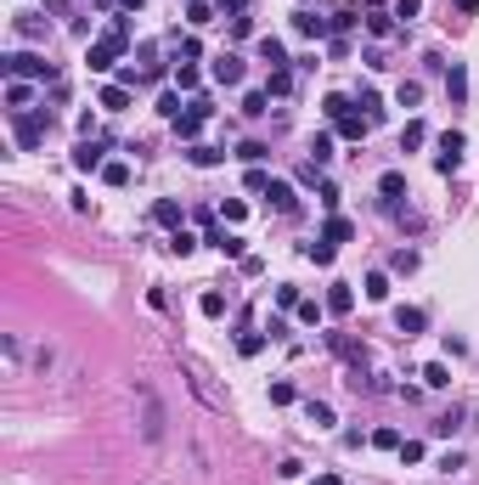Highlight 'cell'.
Instances as JSON below:
<instances>
[{
    "label": "cell",
    "mask_w": 479,
    "mask_h": 485,
    "mask_svg": "<svg viewBox=\"0 0 479 485\" xmlns=\"http://www.w3.org/2000/svg\"><path fill=\"white\" fill-rule=\"evenodd\" d=\"M130 395H136V406H141V440L158 446L163 440V401L153 395V384H130Z\"/></svg>",
    "instance_id": "obj_1"
},
{
    "label": "cell",
    "mask_w": 479,
    "mask_h": 485,
    "mask_svg": "<svg viewBox=\"0 0 479 485\" xmlns=\"http://www.w3.org/2000/svg\"><path fill=\"white\" fill-rule=\"evenodd\" d=\"M0 68H6L11 80H57V68H51L45 57H34V51H11Z\"/></svg>",
    "instance_id": "obj_2"
},
{
    "label": "cell",
    "mask_w": 479,
    "mask_h": 485,
    "mask_svg": "<svg viewBox=\"0 0 479 485\" xmlns=\"http://www.w3.org/2000/svg\"><path fill=\"white\" fill-rule=\"evenodd\" d=\"M119 51H124V34H113V28H107V34H102V40H96L90 51H85V63H90L96 74H107V68L119 63Z\"/></svg>",
    "instance_id": "obj_3"
},
{
    "label": "cell",
    "mask_w": 479,
    "mask_h": 485,
    "mask_svg": "<svg viewBox=\"0 0 479 485\" xmlns=\"http://www.w3.org/2000/svg\"><path fill=\"white\" fill-rule=\"evenodd\" d=\"M209 113H215V107H209V96H192V102H186V113L175 119V136H181V142H198V130H203V119H209Z\"/></svg>",
    "instance_id": "obj_4"
},
{
    "label": "cell",
    "mask_w": 479,
    "mask_h": 485,
    "mask_svg": "<svg viewBox=\"0 0 479 485\" xmlns=\"http://www.w3.org/2000/svg\"><path fill=\"white\" fill-rule=\"evenodd\" d=\"M51 130V119H40V113H17V147L28 153V147H40V136Z\"/></svg>",
    "instance_id": "obj_5"
},
{
    "label": "cell",
    "mask_w": 479,
    "mask_h": 485,
    "mask_svg": "<svg viewBox=\"0 0 479 485\" xmlns=\"http://www.w3.org/2000/svg\"><path fill=\"white\" fill-rule=\"evenodd\" d=\"M463 147H468V142H463V130H446V136H440V159H434V164L451 175V169L463 164Z\"/></svg>",
    "instance_id": "obj_6"
},
{
    "label": "cell",
    "mask_w": 479,
    "mask_h": 485,
    "mask_svg": "<svg viewBox=\"0 0 479 485\" xmlns=\"http://www.w3.org/2000/svg\"><path fill=\"white\" fill-rule=\"evenodd\" d=\"M209 74H215V80H220V85H237V80H242V57H232V51H220Z\"/></svg>",
    "instance_id": "obj_7"
},
{
    "label": "cell",
    "mask_w": 479,
    "mask_h": 485,
    "mask_svg": "<svg viewBox=\"0 0 479 485\" xmlns=\"http://www.w3.org/2000/svg\"><path fill=\"white\" fill-rule=\"evenodd\" d=\"M294 28H299V34H311V40H327V34H333V23L316 17V11H299V17H294Z\"/></svg>",
    "instance_id": "obj_8"
},
{
    "label": "cell",
    "mask_w": 479,
    "mask_h": 485,
    "mask_svg": "<svg viewBox=\"0 0 479 485\" xmlns=\"http://www.w3.org/2000/svg\"><path fill=\"white\" fill-rule=\"evenodd\" d=\"M321 305H327V311H333V316H344V311H350V305H355V294H350V282H333V288H327V299H321Z\"/></svg>",
    "instance_id": "obj_9"
},
{
    "label": "cell",
    "mask_w": 479,
    "mask_h": 485,
    "mask_svg": "<svg viewBox=\"0 0 479 485\" xmlns=\"http://www.w3.org/2000/svg\"><path fill=\"white\" fill-rule=\"evenodd\" d=\"M395 327L406 333V339H411V333H423V327H429V316H423L417 305H400V311H395Z\"/></svg>",
    "instance_id": "obj_10"
},
{
    "label": "cell",
    "mask_w": 479,
    "mask_h": 485,
    "mask_svg": "<svg viewBox=\"0 0 479 485\" xmlns=\"http://www.w3.org/2000/svg\"><path fill=\"white\" fill-rule=\"evenodd\" d=\"M102 153H107V142H96V136H90V142H80V147H74V164H80V169H96V164H102Z\"/></svg>",
    "instance_id": "obj_11"
},
{
    "label": "cell",
    "mask_w": 479,
    "mask_h": 485,
    "mask_svg": "<svg viewBox=\"0 0 479 485\" xmlns=\"http://www.w3.org/2000/svg\"><path fill=\"white\" fill-rule=\"evenodd\" d=\"M367 34L372 40H389L395 34V11H367Z\"/></svg>",
    "instance_id": "obj_12"
},
{
    "label": "cell",
    "mask_w": 479,
    "mask_h": 485,
    "mask_svg": "<svg viewBox=\"0 0 479 485\" xmlns=\"http://www.w3.org/2000/svg\"><path fill=\"white\" fill-rule=\"evenodd\" d=\"M367 124H372V119H361V113L350 107V113L338 119V136H344V142H361V136H367Z\"/></svg>",
    "instance_id": "obj_13"
},
{
    "label": "cell",
    "mask_w": 479,
    "mask_h": 485,
    "mask_svg": "<svg viewBox=\"0 0 479 485\" xmlns=\"http://www.w3.org/2000/svg\"><path fill=\"white\" fill-rule=\"evenodd\" d=\"M209 242H215L220 254H232V260H248V248H242V238H237V232H209Z\"/></svg>",
    "instance_id": "obj_14"
},
{
    "label": "cell",
    "mask_w": 479,
    "mask_h": 485,
    "mask_svg": "<svg viewBox=\"0 0 479 485\" xmlns=\"http://www.w3.org/2000/svg\"><path fill=\"white\" fill-rule=\"evenodd\" d=\"M321 238H327V242H350V238H355V226H350L344 215H327V226H321Z\"/></svg>",
    "instance_id": "obj_15"
},
{
    "label": "cell",
    "mask_w": 479,
    "mask_h": 485,
    "mask_svg": "<svg viewBox=\"0 0 479 485\" xmlns=\"http://www.w3.org/2000/svg\"><path fill=\"white\" fill-rule=\"evenodd\" d=\"M186 159L198 164V169H215V164L226 159V153H220V147H203V142H192V147H186Z\"/></svg>",
    "instance_id": "obj_16"
},
{
    "label": "cell",
    "mask_w": 479,
    "mask_h": 485,
    "mask_svg": "<svg viewBox=\"0 0 479 485\" xmlns=\"http://www.w3.org/2000/svg\"><path fill=\"white\" fill-rule=\"evenodd\" d=\"M265 198H271V209H282V215L294 209V186H288V181H271V192H265Z\"/></svg>",
    "instance_id": "obj_17"
},
{
    "label": "cell",
    "mask_w": 479,
    "mask_h": 485,
    "mask_svg": "<svg viewBox=\"0 0 479 485\" xmlns=\"http://www.w3.org/2000/svg\"><path fill=\"white\" fill-rule=\"evenodd\" d=\"M294 311H299V322H305V327H316L321 316H327V305H321V299H299Z\"/></svg>",
    "instance_id": "obj_18"
},
{
    "label": "cell",
    "mask_w": 479,
    "mask_h": 485,
    "mask_svg": "<svg viewBox=\"0 0 479 485\" xmlns=\"http://www.w3.org/2000/svg\"><path fill=\"white\" fill-rule=\"evenodd\" d=\"M102 107H107V113L130 107V90H124V85H107V90H102Z\"/></svg>",
    "instance_id": "obj_19"
},
{
    "label": "cell",
    "mask_w": 479,
    "mask_h": 485,
    "mask_svg": "<svg viewBox=\"0 0 479 485\" xmlns=\"http://www.w3.org/2000/svg\"><path fill=\"white\" fill-rule=\"evenodd\" d=\"M423 142H429V130H423V124L411 119V124L400 130V153H411V147H423Z\"/></svg>",
    "instance_id": "obj_20"
},
{
    "label": "cell",
    "mask_w": 479,
    "mask_h": 485,
    "mask_svg": "<svg viewBox=\"0 0 479 485\" xmlns=\"http://www.w3.org/2000/svg\"><path fill=\"white\" fill-rule=\"evenodd\" d=\"M367 299H372V305H384V299H389V277H384V271H372V277H367Z\"/></svg>",
    "instance_id": "obj_21"
},
{
    "label": "cell",
    "mask_w": 479,
    "mask_h": 485,
    "mask_svg": "<svg viewBox=\"0 0 479 485\" xmlns=\"http://www.w3.org/2000/svg\"><path fill=\"white\" fill-rule=\"evenodd\" d=\"M6 102H11V113H23V107L34 102V90H28L23 80H11V90H6Z\"/></svg>",
    "instance_id": "obj_22"
},
{
    "label": "cell",
    "mask_w": 479,
    "mask_h": 485,
    "mask_svg": "<svg viewBox=\"0 0 479 485\" xmlns=\"http://www.w3.org/2000/svg\"><path fill=\"white\" fill-rule=\"evenodd\" d=\"M153 220H158V226H181V203H175V198H163L158 209H153Z\"/></svg>",
    "instance_id": "obj_23"
},
{
    "label": "cell",
    "mask_w": 479,
    "mask_h": 485,
    "mask_svg": "<svg viewBox=\"0 0 479 485\" xmlns=\"http://www.w3.org/2000/svg\"><path fill=\"white\" fill-rule=\"evenodd\" d=\"M378 192H384V198H400V192H406V175H400V169L378 175Z\"/></svg>",
    "instance_id": "obj_24"
},
{
    "label": "cell",
    "mask_w": 479,
    "mask_h": 485,
    "mask_svg": "<svg viewBox=\"0 0 479 485\" xmlns=\"http://www.w3.org/2000/svg\"><path fill=\"white\" fill-rule=\"evenodd\" d=\"M321 107H327V119H333V124H338V119H344V113H350V107H355V102H350V96H338V90H333V96H327V102H321Z\"/></svg>",
    "instance_id": "obj_25"
},
{
    "label": "cell",
    "mask_w": 479,
    "mask_h": 485,
    "mask_svg": "<svg viewBox=\"0 0 479 485\" xmlns=\"http://www.w3.org/2000/svg\"><path fill=\"white\" fill-rule=\"evenodd\" d=\"M395 96H400V107H417V102H423V85H417V80H400Z\"/></svg>",
    "instance_id": "obj_26"
},
{
    "label": "cell",
    "mask_w": 479,
    "mask_h": 485,
    "mask_svg": "<svg viewBox=\"0 0 479 485\" xmlns=\"http://www.w3.org/2000/svg\"><path fill=\"white\" fill-rule=\"evenodd\" d=\"M259 57H265V63H271V68H282V63H288V57H282V46H276V40H271V34H265V40H259Z\"/></svg>",
    "instance_id": "obj_27"
},
{
    "label": "cell",
    "mask_w": 479,
    "mask_h": 485,
    "mask_svg": "<svg viewBox=\"0 0 479 485\" xmlns=\"http://www.w3.org/2000/svg\"><path fill=\"white\" fill-rule=\"evenodd\" d=\"M242 113H248V119H259V113H271V107H265V90H248V96H242Z\"/></svg>",
    "instance_id": "obj_28"
},
{
    "label": "cell",
    "mask_w": 479,
    "mask_h": 485,
    "mask_svg": "<svg viewBox=\"0 0 479 485\" xmlns=\"http://www.w3.org/2000/svg\"><path fill=\"white\" fill-rule=\"evenodd\" d=\"M102 181H107V186H130V164H107Z\"/></svg>",
    "instance_id": "obj_29"
},
{
    "label": "cell",
    "mask_w": 479,
    "mask_h": 485,
    "mask_svg": "<svg viewBox=\"0 0 479 485\" xmlns=\"http://www.w3.org/2000/svg\"><path fill=\"white\" fill-rule=\"evenodd\" d=\"M271 181H276V175H265V169H259V164H254V169H248V181H242V186H248V192H271Z\"/></svg>",
    "instance_id": "obj_30"
},
{
    "label": "cell",
    "mask_w": 479,
    "mask_h": 485,
    "mask_svg": "<svg viewBox=\"0 0 479 485\" xmlns=\"http://www.w3.org/2000/svg\"><path fill=\"white\" fill-rule=\"evenodd\" d=\"M423 384H429V390H446V384H451V373L434 361V367H423Z\"/></svg>",
    "instance_id": "obj_31"
},
{
    "label": "cell",
    "mask_w": 479,
    "mask_h": 485,
    "mask_svg": "<svg viewBox=\"0 0 479 485\" xmlns=\"http://www.w3.org/2000/svg\"><path fill=\"white\" fill-rule=\"evenodd\" d=\"M288 68H271V85H265V96H288Z\"/></svg>",
    "instance_id": "obj_32"
},
{
    "label": "cell",
    "mask_w": 479,
    "mask_h": 485,
    "mask_svg": "<svg viewBox=\"0 0 479 485\" xmlns=\"http://www.w3.org/2000/svg\"><path fill=\"white\" fill-rule=\"evenodd\" d=\"M333 248H338V242H327V238H321V242H305V254H311L316 265H327V260H333Z\"/></svg>",
    "instance_id": "obj_33"
},
{
    "label": "cell",
    "mask_w": 479,
    "mask_h": 485,
    "mask_svg": "<svg viewBox=\"0 0 479 485\" xmlns=\"http://www.w3.org/2000/svg\"><path fill=\"white\" fill-rule=\"evenodd\" d=\"M333 159V136H316V142H311V164H327Z\"/></svg>",
    "instance_id": "obj_34"
},
{
    "label": "cell",
    "mask_w": 479,
    "mask_h": 485,
    "mask_svg": "<svg viewBox=\"0 0 479 485\" xmlns=\"http://www.w3.org/2000/svg\"><path fill=\"white\" fill-rule=\"evenodd\" d=\"M305 412H311V423H316V429H327V423H333V406H327V401H311Z\"/></svg>",
    "instance_id": "obj_35"
},
{
    "label": "cell",
    "mask_w": 479,
    "mask_h": 485,
    "mask_svg": "<svg viewBox=\"0 0 479 485\" xmlns=\"http://www.w3.org/2000/svg\"><path fill=\"white\" fill-rule=\"evenodd\" d=\"M186 23H198V28H203V23H215V11H209L203 0H192V6H186Z\"/></svg>",
    "instance_id": "obj_36"
},
{
    "label": "cell",
    "mask_w": 479,
    "mask_h": 485,
    "mask_svg": "<svg viewBox=\"0 0 479 485\" xmlns=\"http://www.w3.org/2000/svg\"><path fill=\"white\" fill-rule=\"evenodd\" d=\"M237 350H242V356H259V350H265V333H242Z\"/></svg>",
    "instance_id": "obj_37"
},
{
    "label": "cell",
    "mask_w": 479,
    "mask_h": 485,
    "mask_svg": "<svg viewBox=\"0 0 479 485\" xmlns=\"http://www.w3.org/2000/svg\"><path fill=\"white\" fill-rule=\"evenodd\" d=\"M294 401V384H288V378H276V384H271V406H288Z\"/></svg>",
    "instance_id": "obj_38"
},
{
    "label": "cell",
    "mask_w": 479,
    "mask_h": 485,
    "mask_svg": "<svg viewBox=\"0 0 479 485\" xmlns=\"http://www.w3.org/2000/svg\"><path fill=\"white\" fill-rule=\"evenodd\" d=\"M446 90H451V96L463 102V96H468V74H463V68H451V80H446Z\"/></svg>",
    "instance_id": "obj_39"
},
{
    "label": "cell",
    "mask_w": 479,
    "mask_h": 485,
    "mask_svg": "<svg viewBox=\"0 0 479 485\" xmlns=\"http://www.w3.org/2000/svg\"><path fill=\"white\" fill-rule=\"evenodd\" d=\"M203 316H226V294H203Z\"/></svg>",
    "instance_id": "obj_40"
},
{
    "label": "cell",
    "mask_w": 479,
    "mask_h": 485,
    "mask_svg": "<svg viewBox=\"0 0 479 485\" xmlns=\"http://www.w3.org/2000/svg\"><path fill=\"white\" fill-rule=\"evenodd\" d=\"M158 113H163V119H181V113H186V107H181V96H175V90H169V96H163V102H158Z\"/></svg>",
    "instance_id": "obj_41"
},
{
    "label": "cell",
    "mask_w": 479,
    "mask_h": 485,
    "mask_svg": "<svg viewBox=\"0 0 479 485\" xmlns=\"http://www.w3.org/2000/svg\"><path fill=\"white\" fill-rule=\"evenodd\" d=\"M372 446H384V452H400V435H395V429H378V435H372Z\"/></svg>",
    "instance_id": "obj_42"
},
{
    "label": "cell",
    "mask_w": 479,
    "mask_h": 485,
    "mask_svg": "<svg viewBox=\"0 0 479 485\" xmlns=\"http://www.w3.org/2000/svg\"><path fill=\"white\" fill-rule=\"evenodd\" d=\"M389 11H395V17H406V23H411V17H417V11H423V0H395V6H389Z\"/></svg>",
    "instance_id": "obj_43"
},
{
    "label": "cell",
    "mask_w": 479,
    "mask_h": 485,
    "mask_svg": "<svg viewBox=\"0 0 479 485\" xmlns=\"http://www.w3.org/2000/svg\"><path fill=\"white\" fill-rule=\"evenodd\" d=\"M237 159H242V164H259V159H265V147H259V142H242Z\"/></svg>",
    "instance_id": "obj_44"
},
{
    "label": "cell",
    "mask_w": 479,
    "mask_h": 485,
    "mask_svg": "<svg viewBox=\"0 0 479 485\" xmlns=\"http://www.w3.org/2000/svg\"><path fill=\"white\" fill-rule=\"evenodd\" d=\"M276 305H299V288L294 282H276Z\"/></svg>",
    "instance_id": "obj_45"
},
{
    "label": "cell",
    "mask_w": 479,
    "mask_h": 485,
    "mask_svg": "<svg viewBox=\"0 0 479 485\" xmlns=\"http://www.w3.org/2000/svg\"><path fill=\"white\" fill-rule=\"evenodd\" d=\"M276 474H282V480H299V474H305V463H299V457H282V469H276Z\"/></svg>",
    "instance_id": "obj_46"
},
{
    "label": "cell",
    "mask_w": 479,
    "mask_h": 485,
    "mask_svg": "<svg viewBox=\"0 0 479 485\" xmlns=\"http://www.w3.org/2000/svg\"><path fill=\"white\" fill-rule=\"evenodd\" d=\"M389 265H395V271H417V254H411V248H400V254L389 260Z\"/></svg>",
    "instance_id": "obj_47"
},
{
    "label": "cell",
    "mask_w": 479,
    "mask_h": 485,
    "mask_svg": "<svg viewBox=\"0 0 479 485\" xmlns=\"http://www.w3.org/2000/svg\"><path fill=\"white\" fill-rule=\"evenodd\" d=\"M311 485H344V480H338V474H316Z\"/></svg>",
    "instance_id": "obj_48"
},
{
    "label": "cell",
    "mask_w": 479,
    "mask_h": 485,
    "mask_svg": "<svg viewBox=\"0 0 479 485\" xmlns=\"http://www.w3.org/2000/svg\"><path fill=\"white\" fill-rule=\"evenodd\" d=\"M220 6H226V11H242V6H248V0H220Z\"/></svg>",
    "instance_id": "obj_49"
},
{
    "label": "cell",
    "mask_w": 479,
    "mask_h": 485,
    "mask_svg": "<svg viewBox=\"0 0 479 485\" xmlns=\"http://www.w3.org/2000/svg\"><path fill=\"white\" fill-rule=\"evenodd\" d=\"M124 6H130V11H141V6H147V0H124Z\"/></svg>",
    "instance_id": "obj_50"
},
{
    "label": "cell",
    "mask_w": 479,
    "mask_h": 485,
    "mask_svg": "<svg viewBox=\"0 0 479 485\" xmlns=\"http://www.w3.org/2000/svg\"><path fill=\"white\" fill-rule=\"evenodd\" d=\"M457 6H463V11H474V6H479V0H457Z\"/></svg>",
    "instance_id": "obj_51"
},
{
    "label": "cell",
    "mask_w": 479,
    "mask_h": 485,
    "mask_svg": "<svg viewBox=\"0 0 479 485\" xmlns=\"http://www.w3.org/2000/svg\"><path fill=\"white\" fill-rule=\"evenodd\" d=\"M186 6H192V0H186Z\"/></svg>",
    "instance_id": "obj_52"
}]
</instances>
